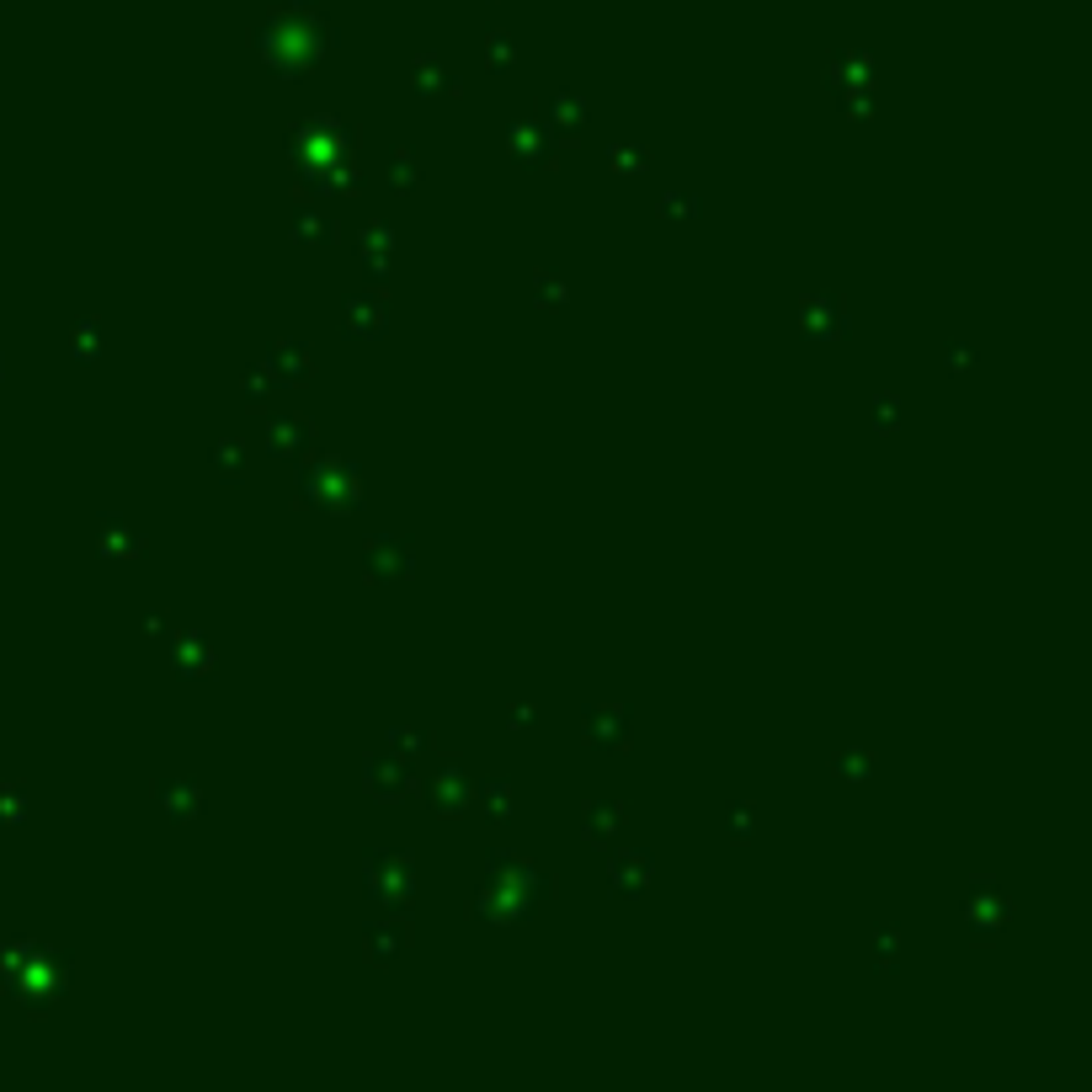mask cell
I'll return each instance as SVG.
<instances>
[{"label":"cell","instance_id":"6da1fadb","mask_svg":"<svg viewBox=\"0 0 1092 1092\" xmlns=\"http://www.w3.org/2000/svg\"><path fill=\"white\" fill-rule=\"evenodd\" d=\"M299 443H309V427H304V422H288V427L277 422V427H272V448H277V459H283V454L293 459Z\"/></svg>","mask_w":1092,"mask_h":1092}]
</instances>
